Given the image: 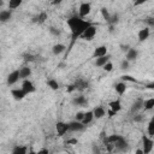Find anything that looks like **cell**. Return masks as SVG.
<instances>
[{"label":"cell","instance_id":"6da1fadb","mask_svg":"<svg viewBox=\"0 0 154 154\" xmlns=\"http://www.w3.org/2000/svg\"><path fill=\"white\" fill-rule=\"evenodd\" d=\"M66 23H67V25H69V28H70V30H71V38H72L71 46L73 45V42H75L78 37H81V35L83 34V31H84L89 25L94 24V23H91V22H89V20H85V19L81 18L79 16H72V17H70Z\"/></svg>","mask_w":154,"mask_h":154},{"label":"cell","instance_id":"7a4b0ae2","mask_svg":"<svg viewBox=\"0 0 154 154\" xmlns=\"http://www.w3.org/2000/svg\"><path fill=\"white\" fill-rule=\"evenodd\" d=\"M153 146H154V141H153V137H149L147 135H143L142 136V147H143V154H149L153 149Z\"/></svg>","mask_w":154,"mask_h":154},{"label":"cell","instance_id":"3957f363","mask_svg":"<svg viewBox=\"0 0 154 154\" xmlns=\"http://www.w3.org/2000/svg\"><path fill=\"white\" fill-rule=\"evenodd\" d=\"M96 26H97V25H95V24L89 25V26L83 31V34L81 35V38L87 40V41L93 40V38H94V36L96 35Z\"/></svg>","mask_w":154,"mask_h":154},{"label":"cell","instance_id":"277c9868","mask_svg":"<svg viewBox=\"0 0 154 154\" xmlns=\"http://www.w3.org/2000/svg\"><path fill=\"white\" fill-rule=\"evenodd\" d=\"M22 89H23V91H24V93L28 95V94L35 93L36 87L34 85V83H32L31 81H29L28 78H25V79H23V83H22Z\"/></svg>","mask_w":154,"mask_h":154},{"label":"cell","instance_id":"5b68a950","mask_svg":"<svg viewBox=\"0 0 154 154\" xmlns=\"http://www.w3.org/2000/svg\"><path fill=\"white\" fill-rule=\"evenodd\" d=\"M90 11H91V5L89 2H82L78 8V16L81 18H84L90 13Z\"/></svg>","mask_w":154,"mask_h":154},{"label":"cell","instance_id":"8992f818","mask_svg":"<svg viewBox=\"0 0 154 154\" xmlns=\"http://www.w3.org/2000/svg\"><path fill=\"white\" fill-rule=\"evenodd\" d=\"M55 130H57V134L58 136H64L69 130V123H64V122H58L55 124Z\"/></svg>","mask_w":154,"mask_h":154},{"label":"cell","instance_id":"52a82bcc","mask_svg":"<svg viewBox=\"0 0 154 154\" xmlns=\"http://www.w3.org/2000/svg\"><path fill=\"white\" fill-rule=\"evenodd\" d=\"M18 79H19V70H14L7 75L6 83H7V85H13L18 82Z\"/></svg>","mask_w":154,"mask_h":154},{"label":"cell","instance_id":"ba28073f","mask_svg":"<svg viewBox=\"0 0 154 154\" xmlns=\"http://www.w3.org/2000/svg\"><path fill=\"white\" fill-rule=\"evenodd\" d=\"M84 128H85V125L82 124V122L76 120V119L69 123V130L70 131H83Z\"/></svg>","mask_w":154,"mask_h":154},{"label":"cell","instance_id":"9c48e42d","mask_svg":"<svg viewBox=\"0 0 154 154\" xmlns=\"http://www.w3.org/2000/svg\"><path fill=\"white\" fill-rule=\"evenodd\" d=\"M143 99H136L134 102H132V105H131V108H130V111H131V113H137L140 109H142L143 108Z\"/></svg>","mask_w":154,"mask_h":154},{"label":"cell","instance_id":"30bf717a","mask_svg":"<svg viewBox=\"0 0 154 154\" xmlns=\"http://www.w3.org/2000/svg\"><path fill=\"white\" fill-rule=\"evenodd\" d=\"M125 53H126V54H125V58H126L128 61H134V60H136L137 57H138V51L135 49V48H129Z\"/></svg>","mask_w":154,"mask_h":154},{"label":"cell","instance_id":"8fae6325","mask_svg":"<svg viewBox=\"0 0 154 154\" xmlns=\"http://www.w3.org/2000/svg\"><path fill=\"white\" fill-rule=\"evenodd\" d=\"M11 95L13 96L14 100H18V101H19V100H23V99L26 96V94L23 91L22 88H20V89H19V88H17V89H12V90H11Z\"/></svg>","mask_w":154,"mask_h":154},{"label":"cell","instance_id":"7c38bea8","mask_svg":"<svg viewBox=\"0 0 154 154\" xmlns=\"http://www.w3.org/2000/svg\"><path fill=\"white\" fill-rule=\"evenodd\" d=\"M149 35H150V30H149V28H143V29H141V30L138 31V34H137L138 41H140V42L146 41V40L149 37Z\"/></svg>","mask_w":154,"mask_h":154},{"label":"cell","instance_id":"4fadbf2b","mask_svg":"<svg viewBox=\"0 0 154 154\" xmlns=\"http://www.w3.org/2000/svg\"><path fill=\"white\" fill-rule=\"evenodd\" d=\"M72 103H73V105H76V106H79V107H85V106L88 105V100H87L83 95H79V96L73 97Z\"/></svg>","mask_w":154,"mask_h":154},{"label":"cell","instance_id":"5bb4252c","mask_svg":"<svg viewBox=\"0 0 154 154\" xmlns=\"http://www.w3.org/2000/svg\"><path fill=\"white\" fill-rule=\"evenodd\" d=\"M12 18V12L11 10H4V11H0V22L1 23H7L10 22Z\"/></svg>","mask_w":154,"mask_h":154},{"label":"cell","instance_id":"9a60e30c","mask_svg":"<svg viewBox=\"0 0 154 154\" xmlns=\"http://www.w3.org/2000/svg\"><path fill=\"white\" fill-rule=\"evenodd\" d=\"M107 54V47L106 46H99L94 49V53H93V57L94 58H99V57H102V55H106Z\"/></svg>","mask_w":154,"mask_h":154},{"label":"cell","instance_id":"2e32d148","mask_svg":"<svg viewBox=\"0 0 154 154\" xmlns=\"http://www.w3.org/2000/svg\"><path fill=\"white\" fill-rule=\"evenodd\" d=\"M109 59H111V55H109V54L99 57V58H96V60H95V66H97V67H102L107 61H109Z\"/></svg>","mask_w":154,"mask_h":154},{"label":"cell","instance_id":"e0dca14e","mask_svg":"<svg viewBox=\"0 0 154 154\" xmlns=\"http://www.w3.org/2000/svg\"><path fill=\"white\" fill-rule=\"evenodd\" d=\"M47 18H48V16H47V12L42 11V12H40V13L36 16V17H34L32 22H35V23H37V24H43V23L47 20Z\"/></svg>","mask_w":154,"mask_h":154},{"label":"cell","instance_id":"ac0fdd59","mask_svg":"<svg viewBox=\"0 0 154 154\" xmlns=\"http://www.w3.org/2000/svg\"><path fill=\"white\" fill-rule=\"evenodd\" d=\"M65 49H66V47H65V45H63V43H55V45L52 47V52H53L54 55H60L61 53L65 52Z\"/></svg>","mask_w":154,"mask_h":154},{"label":"cell","instance_id":"d6986e66","mask_svg":"<svg viewBox=\"0 0 154 154\" xmlns=\"http://www.w3.org/2000/svg\"><path fill=\"white\" fill-rule=\"evenodd\" d=\"M31 76V69L28 66H23L19 69V78L20 79H25L28 77Z\"/></svg>","mask_w":154,"mask_h":154},{"label":"cell","instance_id":"ffe728a7","mask_svg":"<svg viewBox=\"0 0 154 154\" xmlns=\"http://www.w3.org/2000/svg\"><path fill=\"white\" fill-rule=\"evenodd\" d=\"M93 114H94V118L100 119V118H102V117L106 114V111L103 109V107H101V106H96V107L93 108Z\"/></svg>","mask_w":154,"mask_h":154},{"label":"cell","instance_id":"44dd1931","mask_svg":"<svg viewBox=\"0 0 154 154\" xmlns=\"http://www.w3.org/2000/svg\"><path fill=\"white\" fill-rule=\"evenodd\" d=\"M93 119H94V114H93V111H88V112H85V113H84V116H83V119H82L81 122H82V124H84V125L87 126L88 124H90V123L93 122Z\"/></svg>","mask_w":154,"mask_h":154},{"label":"cell","instance_id":"7402d4cb","mask_svg":"<svg viewBox=\"0 0 154 154\" xmlns=\"http://www.w3.org/2000/svg\"><path fill=\"white\" fill-rule=\"evenodd\" d=\"M114 89H116V91L118 93V95H123L125 91H126V84H125V82H118V83H116L114 84Z\"/></svg>","mask_w":154,"mask_h":154},{"label":"cell","instance_id":"603a6c76","mask_svg":"<svg viewBox=\"0 0 154 154\" xmlns=\"http://www.w3.org/2000/svg\"><path fill=\"white\" fill-rule=\"evenodd\" d=\"M75 88L77 89V90H84L85 88H88V82L87 81H84V79H82V78H78L76 82H75Z\"/></svg>","mask_w":154,"mask_h":154},{"label":"cell","instance_id":"cb8c5ba5","mask_svg":"<svg viewBox=\"0 0 154 154\" xmlns=\"http://www.w3.org/2000/svg\"><path fill=\"white\" fill-rule=\"evenodd\" d=\"M108 106H109V108H111L112 111H114L116 113L122 109V102H120L119 100H113V101H111V102L108 103Z\"/></svg>","mask_w":154,"mask_h":154},{"label":"cell","instance_id":"d4e9b609","mask_svg":"<svg viewBox=\"0 0 154 154\" xmlns=\"http://www.w3.org/2000/svg\"><path fill=\"white\" fill-rule=\"evenodd\" d=\"M153 107H154V97H150V99L143 101V108L146 111H150V109H153Z\"/></svg>","mask_w":154,"mask_h":154},{"label":"cell","instance_id":"484cf974","mask_svg":"<svg viewBox=\"0 0 154 154\" xmlns=\"http://www.w3.org/2000/svg\"><path fill=\"white\" fill-rule=\"evenodd\" d=\"M23 0H8V10H16L22 5Z\"/></svg>","mask_w":154,"mask_h":154},{"label":"cell","instance_id":"4316f807","mask_svg":"<svg viewBox=\"0 0 154 154\" xmlns=\"http://www.w3.org/2000/svg\"><path fill=\"white\" fill-rule=\"evenodd\" d=\"M47 85L52 89V90H58L60 87H59V83H58V81L57 79H54V78H51V79H48L47 81Z\"/></svg>","mask_w":154,"mask_h":154},{"label":"cell","instance_id":"83f0119b","mask_svg":"<svg viewBox=\"0 0 154 154\" xmlns=\"http://www.w3.org/2000/svg\"><path fill=\"white\" fill-rule=\"evenodd\" d=\"M26 152H28V148L26 147H22V146H16L12 149V153L13 154H25Z\"/></svg>","mask_w":154,"mask_h":154},{"label":"cell","instance_id":"f1b7e54d","mask_svg":"<svg viewBox=\"0 0 154 154\" xmlns=\"http://www.w3.org/2000/svg\"><path fill=\"white\" fill-rule=\"evenodd\" d=\"M148 136L149 137H154V119L153 118L148 123Z\"/></svg>","mask_w":154,"mask_h":154},{"label":"cell","instance_id":"f546056e","mask_svg":"<svg viewBox=\"0 0 154 154\" xmlns=\"http://www.w3.org/2000/svg\"><path fill=\"white\" fill-rule=\"evenodd\" d=\"M122 81H123V82H132V83H136V82H137V79H136L135 77L129 76V75H124V76H122Z\"/></svg>","mask_w":154,"mask_h":154},{"label":"cell","instance_id":"4dcf8cb0","mask_svg":"<svg viewBox=\"0 0 154 154\" xmlns=\"http://www.w3.org/2000/svg\"><path fill=\"white\" fill-rule=\"evenodd\" d=\"M118 14H113V16H109V19H108V23L111 24V25H114V24H117L118 23Z\"/></svg>","mask_w":154,"mask_h":154},{"label":"cell","instance_id":"1f68e13d","mask_svg":"<svg viewBox=\"0 0 154 154\" xmlns=\"http://www.w3.org/2000/svg\"><path fill=\"white\" fill-rule=\"evenodd\" d=\"M102 69H103L106 72H111V71L113 70V64H112L111 61H107V63L102 66Z\"/></svg>","mask_w":154,"mask_h":154},{"label":"cell","instance_id":"d6a6232c","mask_svg":"<svg viewBox=\"0 0 154 154\" xmlns=\"http://www.w3.org/2000/svg\"><path fill=\"white\" fill-rule=\"evenodd\" d=\"M101 14H102V17H103V19L108 22V19H109V16H111V14L108 13V11H107V8H105V7H102V8H101Z\"/></svg>","mask_w":154,"mask_h":154},{"label":"cell","instance_id":"836d02e7","mask_svg":"<svg viewBox=\"0 0 154 154\" xmlns=\"http://www.w3.org/2000/svg\"><path fill=\"white\" fill-rule=\"evenodd\" d=\"M129 65H130V61H128V60L125 59V60L122 61V64H120V69H122V70H128V69H129Z\"/></svg>","mask_w":154,"mask_h":154},{"label":"cell","instance_id":"e575fe53","mask_svg":"<svg viewBox=\"0 0 154 154\" xmlns=\"http://www.w3.org/2000/svg\"><path fill=\"white\" fill-rule=\"evenodd\" d=\"M49 31H51V34H53V35H55V36H59L61 32H60V30H58V29H55V28H49Z\"/></svg>","mask_w":154,"mask_h":154},{"label":"cell","instance_id":"d590c367","mask_svg":"<svg viewBox=\"0 0 154 154\" xmlns=\"http://www.w3.org/2000/svg\"><path fill=\"white\" fill-rule=\"evenodd\" d=\"M134 114H135V116L132 117V120H134V122H141V120L143 119V117H142L141 114H136V113H134Z\"/></svg>","mask_w":154,"mask_h":154},{"label":"cell","instance_id":"8d00e7d4","mask_svg":"<svg viewBox=\"0 0 154 154\" xmlns=\"http://www.w3.org/2000/svg\"><path fill=\"white\" fill-rule=\"evenodd\" d=\"M148 0H134V5L135 6H140V5H143L144 2H147Z\"/></svg>","mask_w":154,"mask_h":154},{"label":"cell","instance_id":"74e56055","mask_svg":"<svg viewBox=\"0 0 154 154\" xmlns=\"http://www.w3.org/2000/svg\"><path fill=\"white\" fill-rule=\"evenodd\" d=\"M83 116H84L83 112H77V113H76V120H79V122H81V120L83 119Z\"/></svg>","mask_w":154,"mask_h":154},{"label":"cell","instance_id":"f35d334b","mask_svg":"<svg viewBox=\"0 0 154 154\" xmlns=\"http://www.w3.org/2000/svg\"><path fill=\"white\" fill-rule=\"evenodd\" d=\"M129 48H130V47H129V45H120V49H122L123 52H126Z\"/></svg>","mask_w":154,"mask_h":154},{"label":"cell","instance_id":"ab89813d","mask_svg":"<svg viewBox=\"0 0 154 154\" xmlns=\"http://www.w3.org/2000/svg\"><path fill=\"white\" fill-rule=\"evenodd\" d=\"M73 90H76V88H75V85H73V84H70V85L67 87V93H72Z\"/></svg>","mask_w":154,"mask_h":154},{"label":"cell","instance_id":"60d3db41","mask_svg":"<svg viewBox=\"0 0 154 154\" xmlns=\"http://www.w3.org/2000/svg\"><path fill=\"white\" fill-rule=\"evenodd\" d=\"M147 22H148L150 25H153V24H154V22H153V18H150V17H149V18H147Z\"/></svg>","mask_w":154,"mask_h":154},{"label":"cell","instance_id":"b9f144b4","mask_svg":"<svg viewBox=\"0 0 154 154\" xmlns=\"http://www.w3.org/2000/svg\"><path fill=\"white\" fill-rule=\"evenodd\" d=\"M66 143L69 144V143H77V140H69V141H66Z\"/></svg>","mask_w":154,"mask_h":154},{"label":"cell","instance_id":"7bdbcfd3","mask_svg":"<svg viewBox=\"0 0 154 154\" xmlns=\"http://www.w3.org/2000/svg\"><path fill=\"white\" fill-rule=\"evenodd\" d=\"M147 88H149V89H153V88H154V83H149Z\"/></svg>","mask_w":154,"mask_h":154},{"label":"cell","instance_id":"ee69618b","mask_svg":"<svg viewBox=\"0 0 154 154\" xmlns=\"http://www.w3.org/2000/svg\"><path fill=\"white\" fill-rule=\"evenodd\" d=\"M61 1H63V0H52V2H53V4H60Z\"/></svg>","mask_w":154,"mask_h":154},{"label":"cell","instance_id":"f6af8a7d","mask_svg":"<svg viewBox=\"0 0 154 154\" xmlns=\"http://www.w3.org/2000/svg\"><path fill=\"white\" fill-rule=\"evenodd\" d=\"M40 153H48V150L47 149H41V150H38V154Z\"/></svg>","mask_w":154,"mask_h":154},{"label":"cell","instance_id":"bcb514c9","mask_svg":"<svg viewBox=\"0 0 154 154\" xmlns=\"http://www.w3.org/2000/svg\"><path fill=\"white\" fill-rule=\"evenodd\" d=\"M136 154H143V150L142 149H137L136 150Z\"/></svg>","mask_w":154,"mask_h":154},{"label":"cell","instance_id":"7dc6e473","mask_svg":"<svg viewBox=\"0 0 154 154\" xmlns=\"http://www.w3.org/2000/svg\"><path fill=\"white\" fill-rule=\"evenodd\" d=\"M4 5V0H0V7Z\"/></svg>","mask_w":154,"mask_h":154}]
</instances>
